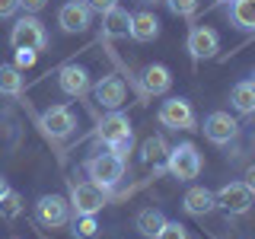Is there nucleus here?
<instances>
[{
  "label": "nucleus",
  "mask_w": 255,
  "mask_h": 239,
  "mask_svg": "<svg viewBox=\"0 0 255 239\" xmlns=\"http://www.w3.org/2000/svg\"><path fill=\"white\" fill-rule=\"evenodd\" d=\"M99 140L106 143V147L112 150V153L125 156L128 150H131V121H128V115H122V112H109L106 118L99 121Z\"/></svg>",
  "instance_id": "f257e3e1"
},
{
  "label": "nucleus",
  "mask_w": 255,
  "mask_h": 239,
  "mask_svg": "<svg viewBox=\"0 0 255 239\" xmlns=\"http://www.w3.org/2000/svg\"><path fill=\"white\" fill-rule=\"evenodd\" d=\"M10 45L16 48V51H42V48L48 45V32H45V22L38 19V16H22V19L13 22L10 29Z\"/></svg>",
  "instance_id": "f03ea898"
},
{
  "label": "nucleus",
  "mask_w": 255,
  "mask_h": 239,
  "mask_svg": "<svg viewBox=\"0 0 255 239\" xmlns=\"http://www.w3.org/2000/svg\"><path fill=\"white\" fill-rule=\"evenodd\" d=\"M86 175H90V182L112 191L125 175V159L118 153H112V150L109 153H96L93 159H86Z\"/></svg>",
  "instance_id": "7ed1b4c3"
},
{
  "label": "nucleus",
  "mask_w": 255,
  "mask_h": 239,
  "mask_svg": "<svg viewBox=\"0 0 255 239\" xmlns=\"http://www.w3.org/2000/svg\"><path fill=\"white\" fill-rule=\"evenodd\" d=\"M166 169L179 182L198 179V172H201V153H198V147L195 143H179V147H172L169 156H166Z\"/></svg>",
  "instance_id": "20e7f679"
},
{
  "label": "nucleus",
  "mask_w": 255,
  "mask_h": 239,
  "mask_svg": "<svg viewBox=\"0 0 255 239\" xmlns=\"http://www.w3.org/2000/svg\"><path fill=\"white\" fill-rule=\"evenodd\" d=\"M67 201H70V211H77V214H99L109 201V188L96 185V182H77L70 188Z\"/></svg>",
  "instance_id": "39448f33"
},
{
  "label": "nucleus",
  "mask_w": 255,
  "mask_h": 239,
  "mask_svg": "<svg viewBox=\"0 0 255 239\" xmlns=\"http://www.w3.org/2000/svg\"><path fill=\"white\" fill-rule=\"evenodd\" d=\"M156 118H159L163 127H172V131H191V127H195V109H191L188 99H179V96L166 99L163 106H159Z\"/></svg>",
  "instance_id": "423d86ee"
},
{
  "label": "nucleus",
  "mask_w": 255,
  "mask_h": 239,
  "mask_svg": "<svg viewBox=\"0 0 255 239\" xmlns=\"http://www.w3.org/2000/svg\"><path fill=\"white\" fill-rule=\"evenodd\" d=\"M35 220L42 223V227H48V230L64 227V223L70 220V201H67V198H61V195H45V198H38V204H35Z\"/></svg>",
  "instance_id": "0eeeda50"
},
{
  "label": "nucleus",
  "mask_w": 255,
  "mask_h": 239,
  "mask_svg": "<svg viewBox=\"0 0 255 239\" xmlns=\"http://www.w3.org/2000/svg\"><path fill=\"white\" fill-rule=\"evenodd\" d=\"M217 207H223L227 214H246L255 204V195L246 188V182H227L220 191H214Z\"/></svg>",
  "instance_id": "6e6552de"
},
{
  "label": "nucleus",
  "mask_w": 255,
  "mask_h": 239,
  "mask_svg": "<svg viewBox=\"0 0 255 239\" xmlns=\"http://www.w3.org/2000/svg\"><path fill=\"white\" fill-rule=\"evenodd\" d=\"M42 127H45V134L51 140H64V137L74 134L77 118H74V112H70L67 106H51V109L42 112Z\"/></svg>",
  "instance_id": "1a4fd4ad"
},
{
  "label": "nucleus",
  "mask_w": 255,
  "mask_h": 239,
  "mask_svg": "<svg viewBox=\"0 0 255 239\" xmlns=\"http://www.w3.org/2000/svg\"><path fill=\"white\" fill-rule=\"evenodd\" d=\"M58 26L64 32H70V35H80V32H86L93 26V10L83 0H67L58 13Z\"/></svg>",
  "instance_id": "9d476101"
},
{
  "label": "nucleus",
  "mask_w": 255,
  "mask_h": 239,
  "mask_svg": "<svg viewBox=\"0 0 255 239\" xmlns=\"http://www.w3.org/2000/svg\"><path fill=\"white\" fill-rule=\"evenodd\" d=\"M236 134H239V124L230 112H211V115L204 118V137L211 143H220L223 147V143L236 140Z\"/></svg>",
  "instance_id": "9b49d317"
},
{
  "label": "nucleus",
  "mask_w": 255,
  "mask_h": 239,
  "mask_svg": "<svg viewBox=\"0 0 255 239\" xmlns=\"http://www.w3.org/2000/svg\"><path fill=\"white\" fill-rule=\"evenodd\" d=\"M58 86L64 96H74V99H80V96L90 93V70L80 67V64H67V67L58 70Z\"/></svg>",
  "instance_id": "f8f14e48"
},
{
  "label": "nucleus",
  "mask_w": 255,
  "mask_h": 239,
  "mask_svg": "<svg viewBox=\"0 0 255 239\" xmlns=\"http://www.w3.org/2000/svg\"><path fill=\"white\" fill-rule=\"evenodd\" d=\"M217 48H220L217 29H211V26H191V32H188V51H191V58H195V61L214 58Z\"/></svg>",
  "instance_id": "ddd939ff"
},
{
  "label": "nucleus",
  "mask_w": 255,
  "mask_h": 239,
  "mask_svg": "<svg viewBox=\"0 0 255 239\" xmlns=\"http://www.w3.org/2000/svg\"><path fill=\"white\" fill-rule=\"evenodd\" d=\"M93 93H96V102H99L102 109H109V112H115V109H122L125 106V80L122 77H102L99 83L93 86Z\"/></svg>",
  "instance_id": "4468645a"
},
{
  "label": "nucleus",
  "mask_w": 255,
  "mask_h": 239,
  "mask_svg": "<svg viewBox=\"0 0 255 239\" xmlns=\"http://www.w3.org/2000/svg\"><path fill=\"white\" fill-rule=\"evenodd\" d=\"M182 207H185V214H191V217H207V214L217 207V198H214L211 188L195 185V188L185 191V198H182Z\"/></svg>",
  "instance_id": "2eb2a0df"
},
{
  "label": "nucleus",
  "mask_w": 255,
  "mask_h": 239,
  "mask_svg": "<svg viewBox=\"0 0 255 239\" xmlns=\"http://www.w3.org/2000/svg\"><path fill=\"white\" fill-rule=\"evenodd\" d=\"M140 86H143L150 96H166V93H169V86H172L169 67H163V64H150V67H143Z\"/></svg>",
  "instance_id": "dca6fc26"
},
{
  "label": "nucleus",
  "mask_w": 255,
  "mask_h": 239,
  "mask_svg": "<svg viewBox=\"0 0 255 239\" xmlns=\"http://www.w3.org/2000/svg\"><path fill=\"white\" fill-rule=\"evenodd\" d=\"M128 35L134 42H153L159 35V19L150 10H140V13H131V32Z\"/></svg>",
  "instance_id": "f3484780"
},
{
  "label": "nucleus",
  "mask_w": 255,
  "mask_h": 239,
  "mask_svg": "<svg viewBox=\"0 0 255 239\" xmlns=\"http://www.w3.org/2000/svg\"><path fill=\"white\" fill-rule=\"evenodd\" d=\"M131 32V13L122 6H112L109 13H102V35L106 38H122Z\"/></svg>",
  "instance_id": "a211bd4d"
},
{
  "label": "nucleus",
  "mask_w": 255,
  "mask_h": 239,
  "mask_svg": "<svg viewBox=\"0 0 255 239\" xmlns=\"http://www.w3.org/2000/svg\"><path fill=\"white\" fill-rule=\"evenodd\" d=\"M134 227H137V233H140V236L156 239V233L166 227V214L159 211V207H143L137 217H134Z\"/></svg>",
  "instance_id": "6ab92c4d"
},
{
  "label": "nucleus",
  "mask_w": 255,
  "mask_h": 239,
  "mask_svg": "<svg viewBox=\"0 0 255 239\" xmlns=\"http://www.w3.org/2000/svg\"><path fill=\"white\" fill-rule=\"evenodd\" d=\"M230 22L243 32H255V0H233L230 3Z\"/></svg>",
  "instance_id": "aec40b11"
},
{
  "label": "nucleus",
  "mask_w": 255,
  "mask_h": 239,
  "mask_svg": "<svg viewBox=\"0 0 255 239\" xmlns=\"http://www.w3.org/2000/svg\"><path fill=\"white\" fill-rule=\"evenodd\" d=\"M230 102H233V109L239 112V115H252V112H255V83H252V80L236 83L233 93H230Z\"/></svg>",
  "instance_id": "412c9836"
},
{
  "label": "nucleus",
  "mask_w": 255,
  "mask_h": 239,
  "mask_svg": "<svg viewBox=\"0 0 255 239\" xmlns=\"http://www.w3.org/2000/svg\"><path fill=\"white\" fill-rule=\"evenodd\" d=\"M22 93V74L16 64H0V96H19Z\"/></svg>",
  "instance_id": "4be33fe9"
},
{
  "label": "nucleus",
  "mask_w": 255,
  "mask_h": 239,
  "mask_svg": "<svg viewBox=\"0 0 255 239\" xmlns=\"http://www.w3.org/2000/svg\"><path fill=\"white\" fill-rule=\"evenodd\" d=\"M166 156H169V143L159 137V134H153V137L143 140V147H140V159H143V163H163Z\"/></svg>",
  "instance_id": "5701e85b"
},
{
  "label": "nucleus",
  "mask_w": 255,
  "mask_h": 239,
  "mask_svg": "<svg viewBox=\"0 0 255 239\" xmlns=\"http://www.w3.org/2000/svg\"><path fill=\"white\" fill-rule=\"evenodd\" d=\"M70 233H74V239H96L99 236L96 214H77V220L70 223Z\"/></svg>",
  "instance_id": "b1692460"
},
{
  "label": "nucleus",
  "mask_w": 255,
  "mask_h": 239,
  "mask_svg": "<svg viewBox=\"0 0 255 239\" xmlns=\"http://www.w3.org/2000/svg\"><path fill=\"white\" fill-rule=\"evenodd\" d=\"M19 214H22V195L10 188L3 198H0V217H3V220H16Z\"/></svg>",
  "instance_id": "393cba45"
},
{
  "label": "nucleus",
  "mask_w": 255,
  "mask_h": 239,
  "mask_svg": "<svg viewBox=\"0 0 255 239\" xmlns=\"http://www.w3.org/2000/svg\"><path fill=\"white\" fill-rule=\"evenodd\" d=\"M156 239H191V233L182 223H175V220H166V227L156 233Z\"/></svg>",
  "instance_id": "a878e982"
},
{
  "label": "nucleus",
  "mask_w": 255,
  "mask_h": 239,
  "mask_svg": "<svg viewBox=\"0 0 255 239\" xmlns=\"http://www.w3.org/2000/svg\"><path fill=\"white\" fill-rule=\"evenodd\" d=\"M166 6H169L175 16H191L198 10V0H166Z\"/></svg>",
  "instance_id": "bb28decb"
},
{
  "label": "nucleus",
  "mask_w": 255,
  "mask_h": 239,
  "mask_svg": "<svg viewBox=\"0 0 255 239\" xmlns=\"http://www.w3.org/2000/svg\"><path fill=\"white\" fill-rule=\"evenodd\" d=\"M19 13V0H0V19H13Z\"/></svg>",
  "instance_id": "cd10ccee"
},
{
  "label": "nucleus",
  "mask_w": 255,
  "mask_h": 239,
  "mask_svg": "<svg viewBox=\"0 0 255 239\" xmlns=\"http://www.w3.org/2000/svg\"><path fill=\"white\" fill-rule=\"evenodd\" d=\"M86 6H90L93 13H109L112 6H118V0H83Z\"/></svg>",
  "instance_id": "c85d7f7f"
},
{
  "label": "nucleus",
  "mask_w": 255,
  "mask_h": 239,
  "mask_svg": "<svg viewBox=\"0 0 255 239\" xmlns=\"http://www.w3.org/2000/svg\"><path fill=\"white\" fill-rule=\"evenodd\" d=\"M45 3H48V0H19V10H26L29 16H35V13L45 10Z\"/></svg>",
  "instance_id": "c756f323"
},
{
  "label": "nucleus",
  "mask_w": 255,
  "mask_h": 239,
  "mask_svg": "<svg viewBox=\"0 0 255 239\" xmlns=\"http://www.w3.org/2000/svg\"><path fill=\"white\" fill-rule=\"evenodd\" d=\"M35 64V51H16V67H32Z\"/></svg>",
  "instance_id": "7c9ffc66"
},
{
  "label": "nucleus",
  "mask_w": 255,
  "mask_h": 239,
  "mask_svg": "<svg viewBox=\"0 0 255 239\" xmlns=\"http://www.w3.org/2000/svg\"><path fill=\"white\" fill-rule=\"evenodd\" d=\"M243 182H246V188H249L252 195H255V163L249 166V169H246V179H243Z\"/></svg>",
  "instance_id": "2f4dec72"
},
{
  "label": "nucleus",
  "mask_w": 255,
  "mask_h": 239,
  "mask_svg": "<svg viewBox=\"0 0 255 239\" xmlns=\"http://www.w3.org/2000/svg\"><path fill=\"white\" fill-rule=\"evenodd\" d=\"M6 191H10V182H6V179H3V175H0V198H3V195H6Z\"/></svg>",
  "instance_id": "473e14b6"
},
{
  "label": "nucleus",
  "mask_w": 255,
  "mask_h": 239,
  "mask_svg": "<svg viewBox=\"0 0 255 239\" xmlns=\"http://www.w3.org/2000/svg\"><path fill=\"white\" fill-rule=\"evenodd\" d=\"M220 3H233V0H220Z\"/></svg>",
  "instance_id": "72a5a7b5"
},
{
  "label": "nucleus",
  "mask_w": 255,
  "mask_h": 239,
  "mask_svg": "<svg viewBox=\"0 0 255 239\" xmlns=\"http://www.w3.org/2000/svg\"><path fill=\"white\" fill-rule=\"evenodd\" d=\"M252 83H255V70H252Z\"/></svg>",
  "instance_id": "f704fd0d"
},
{
  "label": "nucleus",
  "mask_w": 255,
  "mask_h": 239,
  "mask_svg": "<svg viewBox=\"0 0 255 239\" xmlns=\"http://www.w3.org/2000/svg\"><path fill=\"white\" fill-rule=\"evenodd\" d=\"M147 3H156V0H147Z\"/></svg>",
  "instance_id": "c9c22d12"
},
{
  "label": "nucleus",
  "mask_w": 255,
  "mask_h": 239,
  "mask_svg": "<svg viewBox=\"0 0 255 239\" xmlns=\"http://www.w3.org/2000/svg\"><path fill=\"white\" fill-rule=\"evenodd\" d=\"M13 239H16V236H13Z\"/></svg>",
  "instance_id": "e433bc0d"
}]
</instances>
